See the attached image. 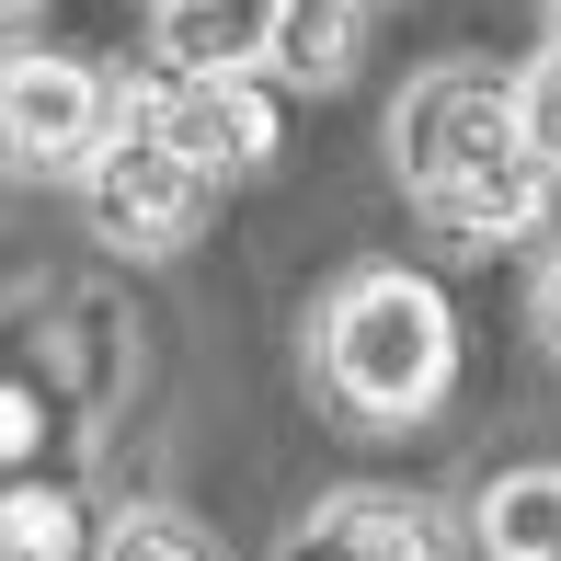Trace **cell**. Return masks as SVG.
<instances>
[{
  "mask_svg": "<svg viewBox=\"0 0 561 561\" xmlns=\"http://www.w3.org/2000/svg\"><path fill=\"white\" fill-rule=\"evenodd\" d=\"M390 172L436 218V241H458V252L539 241V218L561 195L516 138V69H481V58L413 69V92L390 104Z\"/></svg>",
  "mask_w": 561,
  "mask_h": 561,
  "instance_id": "1",
  "label": "cell"
},
{
  "mask_svg": "<svg viewBox=\"0 0 561 561\" xmlns=\"http://www.w3.org/2000/svg\"><path fill=\"white\" fill-rule=\"evenodd\" d=\"M310 378H321V401H333L344 424H367V436L424 424L447 401V378H458L447 287L413 275V264H355L344 287L310 310Z\"/></svg>",
  "mask_w": 561,
  "mask_h": 561,
  "instance_id": "2",
  "label": "cell"
},
{
  "mask_svg": "<svg viewBox=\"0 0 561 561\" xmlns=\"http://www.w3.org/2000/svg\"><path fill=\"white\" fill-rule=\"evenodd\" d=\"M138 81H104L92 58H58V46L12 35L0 46V184H92V161L115 149Z\"/></svg>",
  "mask_w": 561,
  "mask_h": 561,
  "instance_id": "3",
  "label": "cell"
},
{
  "mask_svg": "<svg viewBox=\"0 0 561 561\" xmlns=\"http://www.w3.org/2000/svg\"><path fill=\"white\" fill-rule=\"evenodd\" d=\"M207 207H218V184H207V172H195L138 104H126L115 149L92 161V184H81L92 241H115V252H138V264H161V252H184L195 229H207Z\"/></svg>",
  "mask_w": 561,
  "mask_h": 561,
  "instance_id": "4",
  "label": "cell"
},
{
  "mask_svg": "<svg viewBox=\"0 0 561 561\" xmlns=\"http://www.w3.org/2000/svg\"><path fill=\"white\" fill-rule=\"evenodd\" d=\"M287 561H458V516L401 481H344L298 516Z\"/></svg>",
  "mask_w": 561,
  "mask_h": 561,
  "instance_id": "5",
  "label": "cell"
},
{
  "mask_svg": "<svg viewBox=\"0 0 561 561\" xmlns=\"http://www.w3.org/2000/svg\"><path fill=\"white\" fill-rule=\"evenodd\" d=\"M138 115L161 126L172 149H184L207 184H241V172H264L275 161V138H287V115H275V81H149L138 92Z\"/></svg>",
  "mask_w": 561,
  "mask_h": 561,
  "instance_id": "6",
  "label": "cell"
},
{
  "mask_svg": "<svg viewBox=\"0 0 561 561\" xmlns=\"http://www.w3.org/2000/svg\"><path fill=\"white\" fill-rule=\"evenodd\" d=\"M275 46V0H149V58L161 81H264Z\"/></svg>",
  "mask_w": 561,
  "mask_h": 561,
  "instance_id": "7",
  "label": "cell"
},
{
  "mask_svg": "<svg viewBox=\"0 0 561 561\" xmlns=\"http://www.w3.org/2000/svg\"><path fill=\"white\" fill-rule=\"evenodd\" d=\"M470 550L481 561H561V458H516L470 493Z\"/></svg>",
  "mask_w": 561,
  "mask_h": 561,
  "instance_id": "8",
  "label": "cell"
},
{
  "mask_svg": "<svg viewBox=\"0 0 561 561\" xmlns=\"http://www.w3.org/2000/svg\"><path fill=\"white\" fill-rule=\"evenodd\" d=\"M355 46H367V0H275L264 81L275 92H333V81H355Z\"/></svg>",
  "mask_w": 561,
  "mask_h": 561,
  "instance_id": "9",
  "label": "cell"
},
{
  "mask_svg": "<svg viewBox=\"0 0 561 561\" xmlns=\"http://www.w3.org/2000/svg\"><path fill=\"white\" fill-rule=\"evenodd\" d=\"M92 550H104V527L69 493H46V481H12V493H0V561H92Z\"/></svg>",
  "mask_w": 561,
  "mask_h": 561,
  "instance_id": "10",
  "label": "cell"
},
{
  "mask_svg": "<svg viewBox=\"0 0 561 561\" xmlns=\"http://www.w3.org/2000/svg\"><path fill=\"white\" fill-rule=\"evenodd\" d=\"M92 561H229V550L184 516V504H126V516H104V550Z\"/></svg>",
  "mask_w": 561,
  "mask_h": 561,
  "instance_id": "11",
  "label": "cell"
},
{
  "mask_svg": "<svg viewBox=\"0 0 561 561\" xmlns=\"http://www.w3.org/2000/svg\"><path fill=\"white\" fill-rule=\"evenodd\" d=\"M516 138H527V161L561 184V46L516 58Z\"/></svg>",
  "mask_w": 561,
  "mask_h": 561,
  "instance_id": "12",
  "label": "cell"
},
{
  "mask_svg": "<svg viewBox=\"0 0 561 561\" xmlns=\"http://www.w3.org/2000/svg\"><path fill=\"white\" fill-rule=\"evenodd\" d=\"M527 333H539V344L561 355V252L539 264V287H527Z\"/></svg>",
  "mask_w": 561,
  "mask_h": 561,
  "instance_id": "13",
  "label": "cell"
},
{
  "mask_svg": "<svg viewBox=\"0 0 561 561\" xmlns=\"http://www.w3.org/2000/svg\"><path fill=\"white\" fill-rule=\"evenodd\" d=\"M23 12H35V0H0V23H23Z\"/></svg>",
  "mask_w": 561,
  "mask_h": 561,
  "instance_id": "14",
  "label": "cell"
},
{
  "mask_svg": "<svg viewBox=\"0 0 561 561\" xmlns=\"http://www.w3.org/2000/svg\"><path fill=\"white\" fill-rule=\"evenodd\" d=\"M550 46H561V0H550Z\"/></svg>",
  "mask_w": 561,
  "mask_h": 561,
  "instance_id": "15",
  "label": "cell"
}]
</instances>
